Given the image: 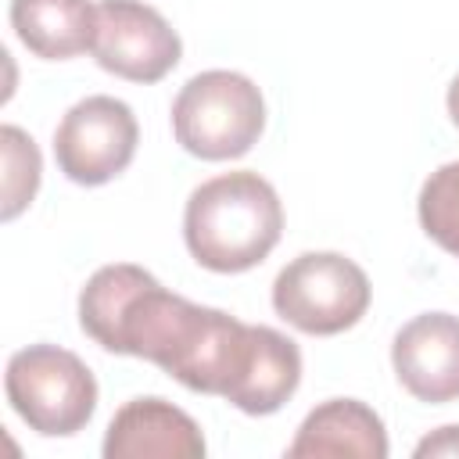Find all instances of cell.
Listing matches in <instances>:
<instances>
[{
	"instance_id": "obj_1",
	"label": "cell",
	"mask_w": 459,
	"mask_h": 459,
	"mask_svg": "<svg viewBox=\"0 0 459 459\" xmlns=\"http://www.w3.org/2000/svg\"><path fill=\"white\" fill-rule=\"evenodd\" d=\"M79 326L115 355H136L197 394L269 416L301 384V351L273 326L165 290L133 262L100 265L79 290Z\"/></svg>"
},
{
	"instance_id": "obj_2",
	"label": "cell",
	"mask_w": 459,
	"mask_h": 459,
	"mask_svg": "<svg viewBox=\"0 0 459 459\" xmlns=\"http://www.w3.org/2000/svg\"><path fill=\"white\" fill-rule=\"evenodd\" d=\"M283 237V204L258 172H222L201 183L183 212V240L212 273H247Z\"/></svg>"
},
{
	"instance_id": "obj_3",
	"label": "cell",
	"mask_w": 459,
	"mask_h": 459,
	"mask_svg": "<svg viewBox=\"0 0 459 459\" xmlns=\"http://www.w3.org/2000/svg\"><path fill=\"white\" fill-rule=\"evenodd\" d=\"M265 129L262 90L230 68H212L176 93L172 133L176 143L201 161H233L247 154Z\"/></svg>"
},
{
	"instance_id": "obj_4",
	"label": "cell",
	"mask_w": 459,
	"mask_h": 459,
	"mask_svg": "<svg viewBox=\"0 0 459 459\" xmlns=\"http://www.w3.org/2000/svg\"><path fill=\"white\" fill-rule=\"evenodd\" d=\"M4 391L22 423L43 437L79 434L97 409L90 366L57 344H29L7 359Z\"/></svg>"
},
{
	"instance_id": "obj_5",
	"label": "cell",
	"mask_w": 459,
	"mask_h": 459,
	"mask_svg": "<svg viewBox=\"0 0 459 459\" xmlns=\"http://www.w3.org/2000/svg\"><path fill=\"white\" fill-rule=\"evenodd\" d=\"M373 287L359 262L337 251H305L273 283V308L283 323L312 337L351 330L369 308Z\"/></svg>"
},
{
	"instance_id": "obj_6",
	"label": "cell",
	"mask_w": 459,
	"mask_h": 459,
	"mask_svg": "<svg viewBox=\"0 0 459 459\" xmlns=\"http://www.w3.org/2000/svg\"><path fill=\"white\" fill-rule=\"evenodd\" d=\"M140 126L126 100L93 93L65 111L54 129L57 169L79 186H100L122 176L136 154Z\"/></svg>"
},
{
	"instance_id": "obj_7",
	"label": "cell",
	"mask_w": 459,
	"mask_h": 459,
	"mask_svg": "<svg viewBox=\"0 0 459 459\" xmlns=\"http://www.w3.org/2000/svg\"><path fill=\"white\" fill-rule=\"evenodd\" d=\"M93 57L104 72L147 86L179 65L183 43L158 7L143 0H100Z\"/></svg>"
},
{
	"instance_id": "obj_8",
	"label": "cell",
	"mask_w": 459,
	"mask_h": 459,
	"mask_svg": "<svg viewBox=\"0 0 459 459\" xmlns=\"http://www.w3.org/2000/svg\"><path fill=\"white\" fill-rule=\"evenodd\" d=\"M391 366L398 384L430 405L459 398V316L423 312L409 319L391 341Z\"/></svg>"
},
{
	"instance_id": "obj_9",
	"label": "cell",
	"mask_w": 459,
	"mask_h": 459,
	"mask_svg": "<svg viewBox=\"0 0 459 459\" xmlns=\"http://www.w3.org/2000/svg\"><path fill=\"white\" fill-rule=\"evenodd\" d=\"M204 434L190 412L165 398L126 402L104 434V459H201Z\"/></svg>"
},
{
	"instance_id": "obj_10",
	"label": "cell",
	"mask_w": 459,
	"mask_h": 459,
	"mask_svg": "<svg viewBox=\"0 0 459 459\" xmlns=\"http://www.w3.org/2000/svg\"><path fill=\"white\" fill-rule=\"evenodd\" d=\"M290 459H323V455H348V459H384L387 455V430L384 420L359 398H330L316 405L294 441L287 445Z\"/></svg>"
},
{
	"instance_id": "obj_11",
	"label": "cell",
	"mask_w": 459,
	"mask_h": 459,
	"mask_svg": "<svg viewBox=\"0 0 459 459\" xmlns=\"http://www.w3.org/2000/svg\"><path fill=\"white\" fill-rule=\"evenodd\" d=\"M11 29L29 54L43 61H68L93 50L97 4L90 0H11Z\"/></svg>"
},
{
	"instance_id": "obj_12",
	"label": "cell",
	"mask_w": 459,
	"mask_h": 459,
	"mask_svg": "<svg viewBox=\"0 0 459 459\" xmlns=\"http://www.w3.org/2000/svg\"><path fill=\"white\" fill-rule=\"evenodd\" d=\"M416 208L423 233L459 258V161H448L423 179Z\"/></svg>"
},
{
	"instance_id": "obj_13",
	"label": "cell",
	"mask_w": 459,
	"mask_h": 459,
	"mask_svg": "<svg viewBox=\"0 0 459 459\" xmlns=\"http://www.w3.org/2000/svg\"><path fill=\"white\" fill-rule=\"evenodd\" d=\"M0 147H4V204H0V215H4V222H11L14 215H22L32 204V197L39 190L43 161H39V147L32 143V136L22 133L18 126L0 129Z\"/></svg>"
},
{
	"instance_id": "obj_14",
	"label": "cell",
	"mask_w": 459,
	"mask_h": 459,
	"mask_svg": "<svg viewBox=\"0 0 459 459\" xmlns=\"http://www.w3.org/2000/svg\"><path fill=\"white\" fill-rule=\"evenodd\" d=\"M427 455H459V427H437L416 445V459Z\"/></svg>"
},
{
	"instance_id": "obj_15",
	"label": "cell",
	"mask_w": 459,
	"mask_h": 459,
	"mask_svg": "<svg viewBox=\"0 0 459 459\" xmlns=\"http://www.w3.org/2000/svg\"><path fill=\"white\" fill-rule=\"evenodd\" d=\"M445 104H448V115H452V122L459 126V75L452 79V86H448V97H445Z\"/></svg>"
}]
</instances>
